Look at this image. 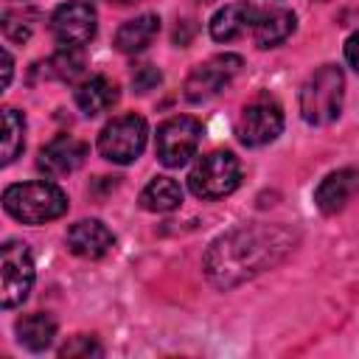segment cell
<instances>
[{
    "label": "cell",
    "instance_id": "cell-1",
    "mask_svg": "<svg viewBox=\"0 0 359 359\" xmlns=\"http://www.w3.org/2000/svg\"><path fill=\"white\" fill-rule=\"evenodd\" d=\"M292 250L286 227L244 224L216 238L205 255V275L219 289H233L247 278L269 269Z\"/></svg>",
    "mask_w": 359,
    "mask_h": 359
},
{
    "label": "cell",
    "instance_id": "cell-2",
    "mask_svg": "<svg viewBox=\"0 0 359 359\" xmlns=\"http://www.w3.org/2000/svg\"><path fill=\"white\" fill-rule=\"evenodd\" d=\"M3 208L11 219L22 224H45L67 210V194L48 180L34 182H17L3 191Z\"/></svg>",
    "mask_w": 359,
    "mask_h": 359
},
{
    "label": "cell",
    "instance_id": "cell-3",
    "mask_svg": "<svg viewBox=\"0 0 359 359\" xmlns=\"http://www.w3.org/2000/svg\"><path fill=\"white\" fill-rule=\"evenodd\" d=\"M345 98V76L337 65L317 67L300 90V115L311 126H325L339 118Z\"/></svg>",
    "mask_w": 359,
    "mask_h": 359
},
{
    "label": "cell",
    "instance_id": "cell-4",
    "mask_svg": "<svg viewBox=\"0 0 359 359\" xmlns=\"http://www.w3.org/2000/svg\"><path fill=\"white\" fill-rule=\"evenodd\" d=\"M238 182H241V163L227 149H216L210 154H202L188 174V188L199 199L230 196L238 188Z\"/></svg>",
    "mask_w": 359,
    "mask_h": 359
},
{
    "label": "cell",
    "instance_id": "cell-5",
    "mask_svg": "<svg viewBox=\"0 0 359 359\" xmlns=\"http://www.w3.org/2000/svg\"><path fill=\"white\" fill-rule=\"evenodd\" d=\"M146 140H149V123L146 118L129 112V115H118L112 118L101 135H98V151L104 160L109 163H118V165H126L132 160H137L146 149Z\"/></svg>",
    "mask_w": 359,
    "mask_h": 359
},
{
    "label": "cell",
    "instance_id": "cell-6",
    "mask_svg": "<svg viewBox=\"0 0 359 359\" xmlns=\"http://www.w3.org/2000/svg\"><path fill=\"white\" fill-rule=\"evenodd\" d=\"M199 140H202V123L191 115H174L157 126V140H154L157 160L165 168H180L196 154Z\"/></svg>",
    "mask_w": 359,
    "mask_h": 359
},
{
    "label": "cell",
    "instance_id": "cell-7",
    "mask_svg": "<svg viewBox=\"0 0 359 359\" xmlns=\"http://www.w3.org/2000/svg\"><path fill=\"white\" fill-rule=\"evenodd\" d=\"M34 258L22 241H6L0 250V306H20L34 286Z\"/></svg>",
    "mask_w": 359,
    "mask_h": 359
},
{
    "label": "cell",
    "instance_id": "cell-8",
    "mask_svg": "<svg viewBox=\"0 0 359 359\" xmlns=\"http://www.w3.org/2000/svg\"><path fill=\"white\" fill-rule=\"evenodd\" d=\"M98 17L87 0L62 3L50 14V34L62 48H81L95 36Z\"/></svg>",
    "mask_w": 359,
    "mask_h": 359
},
{
    "label": "cell",
    "instance_id": "cell-9",
    "mask_svg": "<svg viewBox=\"0 0 359 359\" xmlns=\"http://www.w3.org/2000/svg\"><path fill=\"white\" fill-rule=\"evenodd\" d=\"M236 132H238V140L244 146H252V149L272 143L283 132V109H280V104L266 98V95L250 101L244 107L241 118H238Z\"/></svg>",
    "mask_w": 359,
    "mask_h": 359
},
{
    "label": "cell",
    "instance_id": "cell-10",
    "mask_svg": "<svg viewBox=\"0 0 359 359\" xmlns=\"http://www.w3.org/2000/svg\"><path fill=\"white\" fill-rule=\"evenodd\" d=\"M241 70V56L236 53H219L210 56L208 62L196 65L188 79H185V98L188 101H205L210 95H216L219 90H224L236 73Z\"/></svg>",
    "mask_w": 359,
    "mask_h": 359
},
{
    "label": "cell",
    "instance_id": "cell-11",
    "mask_svg": "<svg viewBox=\"0 0 359 359\" xmlns=\"http://www.w3.org/2000/svg\"><path fill=\"white\" fill-rule=\"evenodd\" d=\"M87 151H90V149H87L84 140H79V137H73V135H56L50 143H45V146L39 149L36 168H39L45 177L56 180V177L73 174V171L84 163Z\"/></svg>",
    "mask_w": 359,
    "mask_h": 359
},
{
    "label": "cell",
    "instance_id": "cell-12",
    "mask_svg": "<svg viewBox=\"0 0 359 359\" xmlns=\"http://www.w3.org/2000/svg\"><path fill=\"white\" fill-rule=\"evenodd\" d=\"M112 247H115V236L98 219H81L67 230V250L79 258L95 261V258H104Z\"/></svg>",
    "mask_w": 359,
    "mask_h": 359
},
{
    "label": "cell",
    "instance_id": "cell-13",
    "mask_svg": "<svg viewBox=\"0 0 359 359\" xmlns=\"http://www.w3.org/2000/svg\"><path fill=\"white\" fill-rule=\"evenodd\" d=\"M359 194V171L356 168H339V171H331L314 191V205L331 216V213H339L353 196Z\"/></svg>",
    "mask_w": 359,
    "mask_h": 359
},
{
    "label": "cell",
    "instance_id": "cell-14",
    "mask_svg": "<svg viewBox=\"0 0 359 359\" xmlns=\"http://www.w3.org/2000/svg\"><path fill=\"white\" fill-rule=\"evenodd\" d=\"M258 11H261V8H255V6L247 3V0L222 6V8L213 14V20H210V36H213L216 42H233V39L244 36L247 31L252 34V25H255Z\"/></svg>",
    "mask_w": 359,
    "mask_h": 359
},
{
    "label": "cell",
    "instance_id": "cell-15",
    "mask_svg": "<svg viewBox=\"0 0 359 359\" xmlns=\"http://www.w3.org/2000/svg\"><path fill=\"white\" fill-rule=\"evenodd\" d=\"M118 84L107 76H90L84 79L79 87H76V107L87 115V118H95L107 109H112L118 104Z\"/></svg>",
    "mask_w": 359,
    "mask_h": 359
},
{
    "label": "cell",
    "instance_id": "cell-16",
    "mask_svg": "<svg viewBox=\"0 0 359 359\" xmlns=\"http://www.w3.org/2000/svg\"><path fill=\"white\" fill-rule=\"evenodd\" d=\"M294 14L289 8H264L258 11L255 17V25H252V39L258 48H275L280 42H286L294 31Z\"/></svg>",
    "mask_w": 359,
    "mask_h": 359
},
{
    "label": "cell",
    "instance_id": "cell-17",
    "mask_svg": "<svg viewBox=\"0 0 359 359\" xmlns=\"http://www.w3.org/2000/svg\"><path fill=\"white\" fill-rule=\"evenodd\" d=\"M14 331H17V342L34 353L45 351L53 345V337H56V320L45 311H36V314H25L14 323Z\"/></svg>",
    "mask_w": 359,
    "mask_h": 359
},
{
    "label": "cell",
    "instance_id": "cell-18",
    "mask_svg": "<svg viewBox=\"0 0 359 359\" xmlns=\"http://www.w3.org/2000/svg\"><path fill=\"white\" fill-rule=\"evenodd\" d=\"M160 31V17L157 14H140L129 22H123L115 34V48L121 53H137L146 45H151V39Z\"/></svg>",
    "mask_w": 359,
    "mask_h": 359
},
{
    "label": "cell",
    "instance_id": "cell-19",
    "mask_svg": "<svg viewBox=\"0 0 359 359\" xmlns=\"http://www.w3.org/2000/svg\"><path fill=\"white\" fill-rule=\"evenodd\" d=\"M182 205V188L171 177H154L140 191V208L149 213H168Z\"/></svg>",
    "mask_w": 359,
    "mask_h": 359
},
{
    "label": "cell",
    "instance_id": "cell-20",
    "mask_svg": "<svg viewBox=\"0 0 359 359\" xmlns=\"http://www.w3.org/2000/svg\"><path fill=\"white\" fill-rule=\"evenodd\" d=\"M25 149V115L14 107L3 109V165H11Z\"/></svg>",
    "mask_w": 359,
    "mask_h": 359
},
{
    "label": "cell",
    "instance_id": "cell-21",
    "mask_svg": "<svg viewBox=\"0 0 359 359\" xmlns=\"http://www.w3.org/2000/svg\"><path fill=\"white\" fill-rule=\"evenodd\" d=\"M48 67V76L53 79H62V81H76L79 76H84V53L81 48H62L59 53L50 56V62L45 65Z\"/></svg>",
    "mask_w": 359,
    "mask_h": 359
},
{
    "label": "cell",
    "instance_id": "cell-22",
    "mask_svg": "<svg viewBox=\"0 0 359 359\" xmlns=\"http://www.w3.org/2000/svg\"><path fill=\"white\" fill-rule=\"evenodd\" d=\"M101 353H104V348H101L93 337H84V334L73 337L67 345H62V348H59V356H62V359H76V356L90 359V356H101Z\"/></svg>",
    "mask_w": 359,
    "mask_h": 359
},
{
    "label": "cell",
    "instance_id": "cell-23",
    "mask_svg": "<svg viewBox=\"0 0 359 359\" xmlns=\"http://www.w3.org/2000/svg\"><path fill=\"white\" fill-rule=\"evenodd\" d=\"M160 81H163V73H160L154 65H140V67H135V73H132V87H135V93H149V90H154Z\"/></svg>",
    "mask_w": 359,
    "mask_h": 359
},
{
    "label": "cell",
    "instance_id": "cell-24",
    "mask_svg": "<svg viewBox=\"0 0 359 359\" xmlns=\"http://www.w3.org/2000/svg\"><path fill=\"white\" fill-rule=\"evenodd\" d=\"M345 59H348V65L359 73V31H353V34L348 36V42H345Z\"/></svg>",
    "mask_w": 359,
    "mask_h": 359
},
{
    "label": "cell",
    "instance_id": "cell-25",
    "mask_svg": "<svg viewBox=\"0 0 359 359\" xmlns=\"http://www.w3.org/2000/svg\"><path fill=\"white\" fill-rule=\"evenodd\" d=\"M11 70H14V62H11V53L3 48V87H8L11 81Z\"/></svg>",
    "mask_w": 359,
    "mask_h": 359
},
{
    "label": "cell",
    "instance_id": "cell-26",
    "mask_svg": "<svg viewBox=\"0 0 359 359\" xmlns=\"http://www.w3.org/2000/svg\"><path fill=\"white\" fill-rule=\"evenodd\" d=\"M107 3H115V6H132V3H140V0H107Z\"/></svg>",
    "mask_w": 359,
    "mask_h": 359
}]
</instances>
